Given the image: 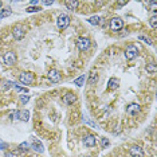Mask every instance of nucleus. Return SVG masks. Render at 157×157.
Returning a JSON list of instances; mask_svg holds the SVG:
<instances>
[{
	"label": "nucleus",
	"instance_id": "nucleus-1",
	"mask_svg": "<svg viewBox=\"0 0 157 157\" xmlns=\"http://www.w3.org/2000/svg\"><path fill=\"white\" fill-rule=\"evenodd\" d=\"M56 24H58L59 30H66L70 24V16L66 15V13H62V15L58 16V20H56Z\"/></svg>",
	"mask_w": 157,
	"mask_h": 157
},
{
	"label": "nucleus",
	"instance_id": "nucleus-2",
	"mask_svg": "<svg viewBox=\"0 0 157 157\" xmlns=\"http://www.w3.org/2000/svg\"><path fill=\"white\" fill-rule=\"evenodd\" d=\"M16 60H17V56L13 51H8L3 55V62H4L7 66H13L16 63Z\"/></svg>",
	"mask_w": 157,
	"mask_h": 157
},
{
	"label": "nucleus",
	"instance_id": "nucleus-3",
	"mask_svg": "<svg viewBox=\"0 0 157 157\" xmlns=\"http://www.w3.org/2000/svg\"><path fill=\"white\" fill-rule=\"evenodd\" d=\"M137 55H138V48H137V46L129 44V46L126 47V50H125V56H126L128 60H133Z\"/></svg>",
	"mask_w": 157,
	"mask_h": 157
},
{
	"label": "nucleus",
	"instance_id": "nucleus-4",
	"mask_svg": "<svg viewBox=\"0 0 157 157\" xmlns=\"http://www.w3.org/2000/svg\"><path fill=\"white\" fill-rule=\"evenodd\" d=\"M122 27H124V20L121 17L117 16L110 20V30L112 31H120Z\"/></svg>",
	"mask_w": 157,
	"mask_h": 157
},
{
	"label": "nucleus",
	"instance_id": "nucleus-5",
	"mask_svg": "<svg viewBox=\"0 0 157 157\" xmlns=\"http://www.w3.org/2000/svg\"><path fill=\"white\" fill-rule=\"evenodd\" d=\"M77 46H78V48H79V51H86V50L90 48L91 42H90V39H87V38H79L77 42Z\"/></svg>",
	"mask_w": 157,
	"mask_h": 157
},
{
	"label": "nucleus",
	"instance_id": "nucleus-6",
	"mask_svg": "<svg viewBox=\"0 0 157 157\" xmlns=\"http://www.w3.org/2000/svg\"><path fill=\"white\" fill-rule=\"evenodd\" d=\"M19 81L22 82V83H24V85H31L34 82V74L24 71V73H22L19 75Z\"/></svg>",
	"mask_w": 157,
	"mask_h": 157
},
{
	"label": "nucleus",
	"instance_id": "nucleus-7",
	"mask_svg": "<svg viewBox=\"0 0 157 157\" xmlns=\"http://www.w3.org/2000/svg\"><path fill=\"white\" fill-rule=\"evenodd\" d=\"M12 35H13V39H15V40H22L24 38V35H26V33H24L22 26H15L12 28Z\"/></svg>",
	"mask_w": 157,
	"mask_h": 157
},
{
	"label": "nucleus",
	"instance_id": "nucleus-8",
	"mask_svg": "<svg viewBox=\"0 0 157 157\" xmlns=\"http://www.w3.org/2000/svg\"><path fill=\"white\" fill-rule=\"evenodd\" d=\"M30 146L34 149L35 152H38V153H43V152H44V148H43V145H42V142L39 141V140H36L35 137L31 138V144H30Z\"/></svg>",
	"mask_w": 157,
	"mask_h": 157
},
{
	"label": "nucleus",
	"instance_id": "nucleus-9",
	"mask_svg": "<svg viewBox=\"0 0 157 157\" xmlns=\"http://www.w3.org/2000/svg\"><path fill=\"white\" fill-rule=\"evenodd\" d=\"M95 144H97V138L93 134H87L86 137L83 138V145L87 146V148H94Z\"/></svg>",
	"mask_w": 157,
	"mask_h": 157
},
{
	"label": "nucleus",
	"instance_id": "nucleus-10",
	"mask_svg": "<svg viewBox=\"0 0 157 157\" xmlns=\"http://www.w3.org/2000/svg\"><path fill=\"white\" fill-rule=\"evenodd\" d=\"M129 153H130L132 157H142L144 156V151H142V148L141 146H138V145L132 146V148L129 149Z\"/></svg>",
	"mask_w": 157,
	"mask_h": 157
},
{
	"label": "nucleus",
	"instance_id": "nucleus-11",
	"mask_svg": "<svg viewBox=\"0 0 157 157\" xmlns=\"http://www.w3.org/2000/svg\"><path fill=\"white\" fill-rule=\"evenodd\" d=\"M48 78H50V81H51V82H54V83H58V82L60 81V74H59V71L55 70V69L50 70V71H48Z\"/></svg>",
	"mask_w": 157,
	"mask_h": 157
},
{
	"label": "nucleus",
	"instance_id": "nucleus-12",
	"mask_svg": "<svg viewBox=\"0 0 157 157\" xmlns=\"http://www.w3.org/2000/svg\"><path fill=\"white\" fill-rule=\"evenodd\" d=\"M140 110H141V108L138 103H130V105H128V108H126V113L130 114V116H134V114H137Z\"/></svg>",
	"mask_w": 157,
	"mask_h": 157
},
{
	"label": "nucleus",
	"instance_id": "nucleus-13",
	"mask_svg": "<svg viewBox=\"0 0 157 157\" xmlns=\"http://www.w3.org/2000/svg\"><path fill=\"white\" fill-rule=\"evenodd\" d=\"M16 118L24 121V122H27V121H30V112L28 110H20V112H16Z\"/></svg>",
	"mask_w": 157,
	"mask_h": 157
},
{
	"label": "nucleus",
	"instance_id": "nucleus-14",
	"mask_svg": "<svg viewBox=\"0 0 157 157\" xmlns=\"http://www.w3.org/2000/svg\"><path fill=\"white\" fill-rule=\"evenodd\" d=\"M63 102L67 103V105H73L74 102H77V95L73 94V93H69V94H66L63 97Z\"/></svg>",
	"mask_w": 157,
	"mask_h": 157
},
{
	"label": "nucleus",
	"instance_id": "nucleus-15",
	"mask_svg": "<svg viewBox=\"0 0 157 157\" xmlns=\"http://www.w3.org/2000/svg\"><path fill=\"white\" fill-rule=\"evenodd\" d=\"M120 85V79L118 78H110L109 82H108V89L109 90H116Z\"/></svg>",
	"mask_w": 157,
	"mask_h": 157
},
{
	"label": "nucleus",
	"instance_id": "nucleus-16",
	"mask_svg": "<svg viewBox=\"0 0 157 157\" xmlns=\"http://www.w3.org/2000/svg\"><path fill=\"white\" fill-rule=\"evenodd\" d=\"M101 20L102 19L99 16H91V17H89V19H87V22L90 24H93V26H98V24L101 23Z\"/></svg>",
	"mask_w": 157,
	"mask_h": 157
},
{
	"label": "nucleus",
	"instance_id": "nucleus-17",
	"mask_svg": "<svg viewBox=\"0 0 157 157\" xmlns=\"http://www.w3.org/2000/svg\"><path fill=\"white\" fill-rule=\"evenodd\" d=\"M65 4H66V7L69 10L74 11V10H77V7L79 6V3H78V2H65Z\"/></svg>",
	"mask_w": 157,
	"mask_h": 157
},
{
	"label": "nucleus",
	"instance_id": "nucleus-18",
	"mask_svg": "<svg viewBox=\"0 0 157 157\" xmlns=\"http://www.w3.org/2000/svg\"><path fill=\"white\" fill-rule=\"evenodd\" d=\"M83 82H85V75H79L78 78L74 79V85H77L78 87H81V86H83Z\"/></svg>",
	"mask_w": 157,
	"mask_h": 157
},
{
	"label": "nucleus",
	"instance_id": "nucleus-19",
	"mask_svg": "<svg viewBox=\"0 0 157 157\" xmlns=\"http://www.w3.org/2000/svg\"><path fill=\"white\" fill-rule=\"evenodd\" d=\"M145 69H146V71H148V73H152V74H155V73H156V70H157V67H156V65H155V63H148Z\"/></svg>",
	"mask_w": 157,
	"mask_h": 157
},
{
	"label": "nucleus",
	"instance_id": "nucleus-20",
	"mask_svg": "<svg viewBox=\"0 0 157 157\" xmlns=\"http://www.w3.org/2000/svg\"><path fill=\"white\" fill-rule=\"evenodd\" d=\"M19 151H20V152H27V151H30V144H28V142H22V144L19 145Z\"/></svg>",
	"mask_w": 157,
	"mask_h": 157
},
{
	"label": "nucleus",
	"instance_id": "nucleus-21",
	"mask_svg": "<svg viewBox=\"0 0 157 157\" xmlns=\"http://www.w3.org/2000/svg\"><path fill=\"white\" fill-rule=\"evenodd\" d=\"M11 15V10H0V19H3V17H8Z\"/></svg>",
	"mask_w": 157,
	"mask_h": 157
},
{
	"label": "nucleus",
	"instance_id": "nucleus-22",
	"mask_svg": "<svg viewBox=\"0 0 157 157\" xmlns=\"http://www.w3.org/2000/svg\"><path fill=\"white\" fill-rule=\"evenodd\" d=\"M97 81H98V75H97V74H90V78H89L87 83L89 85H94V83H97Z\"/></svg>",
	"mask_w": 157,
	"mask_h": 157
},
{
	"label": "nucleus",
	"instance_id": "nucleus-23",
	"mask_svg": "<svg viewBox=\"0 0 157 157\" xmlns=\"http://www.w3.org/2000/svg\"><path fill=\"white\" fill-rule=\"evenodd\" d=\"M149 24H151L152 28H156L157 27V15H156V13L151 17V20H149Z\"/></svg>",
	"mask_w": 157,
	"mask_h": 157
},
{
	"label": "nucleus",
	"instance_id": "nucleus-24",
	"mask_svg": "<svg viewBox=\"0 0 157 157\" xmlns=\"http://www.w3.org/2000/svg\"><path fill=\"white\" fill-rule=\"evenodd\" d=\"M30 101V95L28 94H23V95H20V102L23 103V105H26V103Z\"/></svg>",
	"mask_w": 157,
	"mask_h": 157
},
{
	"label": "nucleus",
	"instance_id": "nucleus-25",
	"mask_svg": "<svg viewBox=\"0 0 157 157\" xmlns=\"http://www.w3.org/2000/svg\"><path fill=\"white\" fill-rule=\"evenodd\" d=\"M138 39H140V40H142V42H144V43H146V44H152V40H151V39L144 36V35H140V36H138Z\"/></svg>",
	"mask_w": 157,
	"mask_h": 157
},
{
	"label": "nucleus",
	"instance_id": "nucleus-26",
	"mask_svg": "<svg viewBox=\"0 0 157 157\" xmlns=\"http://www.w3.org/2000/svg\"><path fill=\"white\" fill-rule=\"evenodd\" d=\"M26 11L28 13H30V12H39V11H40V7H28Z\"/></svg>",
	"mask_w": 157,
	"mask_h": 157
},
{
	"label": "nucleus",
	"instance_id": "nucleus-27",
	"mask_svg": "<svg viewBox=\"0 0 157 157\" xmlns=\"http://www.w3.org/2000/svg\"><path fill=\"white\" fill-rule=\"evenodd\" d=\"M13 87H15V89H16V90H17V91H22V93H26V94H27V93H28V89L20 87V86H17V85H16V83H13Z\"/></svg>",
	"mask_w": 157,
	"mask_h": 157
},
{
	"label": "nucleus",
	"instance_id": "nucleus-28",
	"mask_svg": "<svg viewBox=\"0 0 157 157\" xmlns=\"http://www.w3.org/2000/svg\"><path fill=\"white\" fill-rule=\"evenodd\" d=\"M109 140L108 138H102V141H101V145H102V148H105V146H109Z\"/></svg>",
	"mask_w": 157,
	"mask_h": 157
},
{
	"label": "nucleus",
	"instance_id": "nucleus-29",
	"mask_svg": "<svg viewBox=\"0 0 157 157\" xmlns=\"http://www.w3.org/2000/svg\"><path fill=\"white\" fill-rule=\"evenodd\" d=\"M7 148H8V144L2 141V138H0V149H7Z\"/></svg>",
	"mask_w": 157,
	"mask_h": 157
},
{
	"label": "nucleus",
	"instance_id": "nucleus-30",
	"mask_svg": "<svg viewBox=\"0 0 157 157\" xmlns=\"http://www.w3.org/2000/svg\"><path fill=\"white\" fill-rule=\"evenodd\" d=\"M4 85H6V89H11V87H13V82H11V81H8V82H4Z\"/></svg>",
	"mask_w": 157,
	"mask_h": 157
},
{
	"label": "nucleus",
	"instance_id": "nucleus-31",
	"mask_svg": "<svg viewBox=\"0 0 157 157\" xmlns=\"http://www.w3.org/2000/svg\"><path fill=\"white\" fill-rule=\"evenodd\" d=\"M15 156H16L15 153H12V152H7L4 157H15Z\"/></svg>",
	"mask_w": 157,
	"mask_h": 157
},
{
	"label": "nucleus",
	"instance_id": "nucleus-32",
	"mask_svg": "<svg viewBox=\"0 0 157 157\" xmlns=\"http://www.w3.org/2000/svg\"><path fill=\"white\" fill-rule=\"evenodd\" d=\"M42 3H43L44 6H51L52 3H54V2H42Z\"/></svg>",
	"mask_w": 157,
	"mask_h": 157
},
{
	"label": "nucleus",
	"instance_id": "nucleus-33",
	"mask_svg": "<svg viewBox=\"0 0 157 157\" xmlns=\"http://www.w3.org/2000/svg\"><path fill=\"white\" fill-rule=\"evenodd\" d=\"M117 4H118V6H125V4H126V2H118Z\"/></svg>",
	"mask_w": 157,
	"mask_h": 157
},
{
	"label": "nucleus",
	"instance_id": "nucleus-34",
	"mask_svg": "<svg viewBox=\"0 0 157 157\" xmlns=\"http://www.w3.org/2000/svg\"><path fill=\"white\" fill-rule=\"evenodd\" d=\"M3 6V2H0V7H2Z\"/></svg>",
	"mask_w": 157,
	"mask_h": 157
},
{
	"label": "nucleus",
	"instance_id": "nucleus-35",
	"mask_svg": "<svg viewBox=\"0 0 157 157\" xmlns=\"http://www.w3.org/2000/svg\"><path fill=\"white\" fill-rule=\"evenodd\" d=\"M83 157H90V156H83Z\"/></svg>",
	"mask_w": 157,
	"mask_h": 157
}]
</instances>
